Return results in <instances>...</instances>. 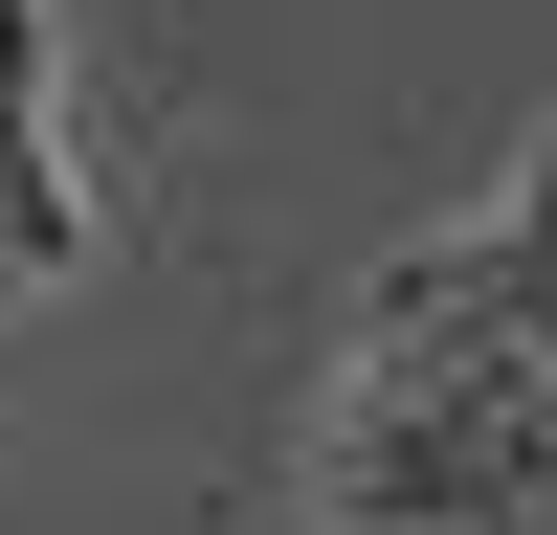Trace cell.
I'll return each mask as SVG.
<instances>
[{
	"label": "cell",
	"instance_id": "obj_1",
	"mask_svg": "<svg viewBox=\"0 0 557 535\" xmlns=\"http://www.w3.org/2000/svg\"><path fill=\"white\" fill-rule=\"evenodd\" d=\"M513 201H535V223H557V134H535V178H513Z\"/></svg>",
	"mask_w": 557,
	"mask_h": 535
}]
</instances>
